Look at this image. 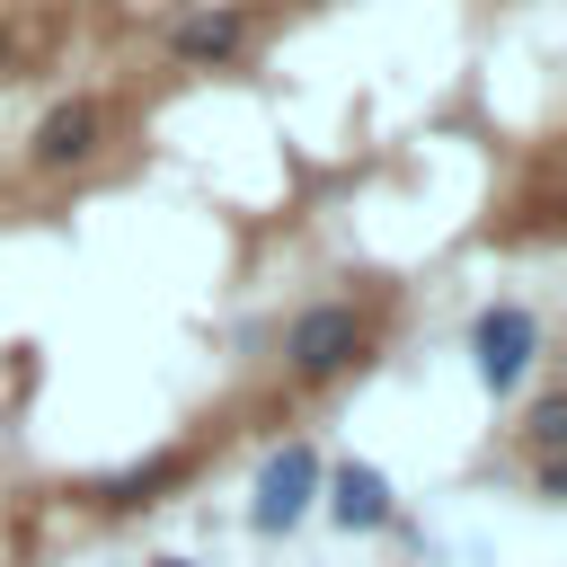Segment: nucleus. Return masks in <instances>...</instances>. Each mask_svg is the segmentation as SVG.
I'll list each match as a JSON object with an SVG mask.
<instances>
[{"instance_id": "f257e3e1", "label": "nucleus", "mask_w": 567, "mask_h": 567, "mask_svg": "<svg viewBox=\"0 0 567 567\" xmlns=\"http://www.w3.org/2000/svg\"><path fill=\"white\" fill-rule=\"evenodd\" d=\"M363 346H372V319H363L354 301H310V310H292V328H284V372H292V381H337V372L363 363Z\"/></svg>"}, {"instance_id": "f03ea898", "label": "nucleus", "mask_w": 567, "mask_h": 567, "mask_svg": "<svg viewBox=\"0 0 567 567\" xmlns=\"http://www.w3.org/2000/svg\"><path fill=\"white\" fill-rule=\"evenodd\" d=\"M532 354H540V319H532L523 301H487V310L470 319V363H478V381H487L496 399L532 372Z\"/></svg>"}, {"instance_id": "7ed1b4c3", "label": "nucleus", "mask_w": 567, "mask_h": 567, "mask_svg": "<svg viewBox=\"0 0 567 567\" xmlns=\"http://www.w3.org/2000/svg\"><path fill=\"white\" fill-rule=\"evenodd\" d=\"M97 142H106V97H62V106H44V115H35L27 159H35L44 177H62V168L97 159Z\"/></svg>"}, {"instance_id": "20e7f679", "label": "nucleus", "mask_w": 567, "mask_h": 567, "mask_svg": "<svg viewBox=\"0 0 567 567\" xmlns=\"http://www.w3.org/2000/svg\"><path fill=\"white\" fill-rule=\"evenodd\" d=\"M310 505H319V452H310V443H284V452L257 470V505H248V523H257V532H292Z\"/></svg>"}, {"instance_id": "39448f33", "label": "nucleus", "mask_w": 567, "mask_h": 567, "mask_svg": "<svg viewBox=\"0 0 567 567\" xmlns=\"http://www.w3.org/2000/svg\"><path fill=\"white\" fill-rule=\"evenodd\" d=\"M168 53H177L186 71L239 62V53H248V9H195V18H177V27H168Z\"/></svg>"}, {"instance_id": "423d86ee", "label": "nucleus", "mask_w": 567, "mask_h": 567, "mask_svg": "<svg viewBox=\"0 0 567 567\" xmlns=\"http://www.w3.org/2000/svg\"><path fill=\"white\" fill-rule=\"evenodd\" d=\"M319 487H328V514H337L346 532H381V523H390V478H381L372 461L319 470Z\"/></svg>"}, {"instance_id": "0eeeda50", "label": "nucleus", "mask_w": 567, "mask_h": 567, "mask_svg": "<svg viewBox=\"0 0 567 567\" xmlns=\"http://www.w3.org/2000/svg\"><path fill=\"white\" fill-rule=\"evenodd\" d=\"M168 478H177V452H151L142 470H115V478L97 487V505H142V496H151V487H168Z\"/></svg>"}, {"instance_id": "6e6552de", "label": "nucleus", "mask_w": 567, "mask_h": 567, "mask_svg": "<svg viewBox=\"0 0 567 567\" xmlns=\"http://www.w3.org/2000/svg\"><path fill=\"white\" fill-rule=\"evenodd\" d=\"M523 443H532V461H558V443H567V390H549V399L523 416Z\"/></svg>"}, {"instance_id": "1a4fd4ad", "label": "nucleus", "mask_w": 567, "mask_h": 567, "mask_svg": "<svg viewBox=\"0 0 567 567\" xmlns=\"http://www.w3.org/2000/svg\"><path fill=\"white\" fill-rule=\"evenodd\" d=\"M532 496L558 505V496H567V470H558V461H532Z\"/></svg>"}, {"instance_id": "9d476101", "label": "nucleus", "mask_w": 567, "mask_h": 567, "mask_svg": "<svg viewBox=\"0 0 567 567\" xmlns=\"http://www.w3.org/2000/svg\"><path fill=\"white\" fill-rule=\"evenodd\" d=\"M9 53H18V44H9V27H0V71H9Z\"/></svg>"}, {"instance_id": "9b49d317", "label": "nucleus", "mask_w": 567, "mask_h": 567, "mask_svg": "<svg viewBox=\"0 0 567 567\" xmlns=\"http://www.w3.org/2000/svg\"><path fill=\"white\" fill-rule=\"evenodd\" d=\"M159 567H186V558H159Z\"/></svg>"}]
</instances>
